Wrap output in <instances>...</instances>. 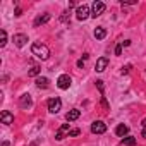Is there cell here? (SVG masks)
Masks as SVG:
<instances>
[{"instance_id":"1","label":"cell","mask_w":146,"mask_h":146,"mask_svg":"<svg viewBox=\"0 0 146 146\" xmlns=\"http://www.w3.org/2000/svg\"><path fill=\"white\" fill-rule=\"evenodd\" d=\"M31 53L40 60H46L50 57V48L43 43H33L31 45Z\"/></svg>"},{"instance_id":"2","label":"cell","mask_w":146,"mask_h":146,"mask_svg":"<svg viewBox=\"0 0 146 146\" xmlns=\"http://www.w3.org/2000/svg\"><path fill=\"white\" fill-rule=\"evenodd\" d=\"M105 9H107V5L103 2H100V0H96V2H93V5H91V16L93 17H100L105 12Z\"/></svg>"},{"instance_id":"3","label":"cell","mask_w":146,"mask_h":146,"mask_svg":"<svg viewBox=\"0 0 146 146\" xmlns=\"http://www.w3.org/2000/svg\"><path fill=\"white\" fill-rule=\"evenodd\" d=\"M90 16H91V12H90V7H88L86 4H83V5H79V7L76 9V17H78L79 21H86Z\"/></svg>"},{"instance_id":"4","label":"cell","mask_w":146,"mask_h":146,"mask_svg":"<svg viewBox=\"0 0 146 146\" xmlns=\"http://www.w3.org/2000/svg\"><path fill=\"white\" fill-rule=\"evenodd\" d=\"M60 108H62V100L60 98H50L48 100V112L50 113H58L60 112Z\"/></svg>"},{"instance_id":"5","label":"cell","mask_w":146,"mask_h":146,"mask_svg":"<svg viewBox=\"0 0 146 146\" xmlns=\"http://www.w3.org/2000/svg\"><path fill=\"white\" fill-rule=\"evenodd\" d=\"M70 84H72V79H70L69 74H62V76H58V79H57V86H58L60 90H69Z\"/></svg>"},{"instance_id":"6","label":"cell","mask_w":146,"mask_h":146,"mask_svg":"<svg viewBox=\"0 0 146 146\" xmlns=\"http://www.w3.org/2000/svg\"><path fill=\"white\" fill-rule=\"evenodd\" d=\"M91 132L93 134H105L107 132V124L103 120H95L91 124Z\"/></svg>"},{"instance_id":"7","label":"cell","mask_w":146,"mask_h":146,"mask_svg":"<svg viewBox=\"0 0 146 146\" xmlns=\"http://www.w3.org/2000/svg\"><path fill=\"white\" fill-rule=\"evenodd\" d=\"M12 41H14V45H16L17 48H23V46L28 43V36H26L24 33H17V35H14Z\"/></svg>"},{"instance_id":"8","label":"cell","mask_w":146,"mask_h":146,"mask_svg":"<svg viewBox=\"0 0 146 146\" xmlns=\"http://www.w3.org/2000/svg\"><path fill=\"white\" fill-rule=\"evenodd\" d=\"M0 120H2L4 125H11L14 122V115L9 110H2V113H0Z\"/></svg>"},{"instance_id":"9","label":"cell","mask_w":146,"mask_h":146,"mask_svg":"<svg viewBox=\"0 0 146 146\" xmlns=\"http://www.w3.org/2000/svg\"><path fill=\"white\" fill-rule=\"evenodd\" d=\"M50 21V14L48 12H45V14H40V16H36V19H35V28H40L41 24H46Z\"/></svg>"},{"instance_id":"10","label":"cell","mask_w":146,"mask_h":146,"mask_svg":"<svg viewBox=\"0 0 146 146\" xmlns=\"http://www.w3.org/2000/svg\"><path fill=\"white\" fill-rule=\"evenodd\" d=\"M107 67H108V58H107V57H100V58L96 60L95 70H96V72H103Z\"/></svg>"},{"instance_id":"11","label":"cell","mask_w":146,"mask_h":146,"mask_svg":"<svg viewBox=\"0 0 146 146\" xmlns=\"http://www.w3.org/2000/svg\"><path fill=\"white\" fill-rule=\"evenodd\" d=\"M31 103H33V100H31V95H28V93H24V95L19 98V107H21V108H29Z\"/></svg>"},{"instance_id":"12","label":"cell","mask_w":146,"mask_h":146,"mask_svg":"<svg viewBox=\"0 0 146 146\" xmlns=\"http://www.w3.org/2000/svg\"><path fill=\"white\" fill-rule=\"evenodd\" d=\"M79 115H81V110L72 108V110H69V112L65 113V119H67V122H72V120H78Z\"/></svg>"},{"instance_id":"13","label":"cell","mask_w":146,"mask_h":146,"mask_svg":"<svg viewBox=\"0 0 146 146\" xmlns=\"http://www.w3.org/2000/svg\"><path fill=\"white\" fill-rule=\"evenodd\" d=\"M69 131H70V129H69V124H64V125L55 132V139H57V141H62V139L65 137V132H69Z\"/></svg>"},{"instance_id":"14","label":"cell","mask_w":146,"mask_h":146,"mask_svg":"<svg viewBox=\"0 0 146 146\" xmlns=\"http://www.w3.org/2000/svg\"><path fill=\"white\" fill-rule=\"evenodd\" d=\"M127 132H129V127H127L125 124H119V125L115 127V134H117L119 137H125Z\"/></svg>"},{"instance_id":"15","label":"cell","mask_w":146,"mask_h":146,"mask_svg":"<svg viewBox=\"0 0 146 146\" xmlns=\"http://www.w3.org/2000/svg\"><path fill=\"white\" fill-rule=\"evenodd\" d=\"M48 84H50V81H48V78H36V86L38 88H41V90H45V88H48Z\"/></svg>"},{"instance_id":"16","label":"cell","mask_w":146,"mask_h":146,"mask_svg":"<svg viewBox=\"0 0 146 146\" xmlns=\"http://www.w3.org/2000/svg\"><path fill=\"white\" fill-rule=\"evenodd\" d=\"M105 36H107V29H105V28L100 26V28L95 29V38H96V40H103Z\"/></svg>"},{"instance_id":"17","label":"cell","mask_w":146,"mask_h":146,"mask_svg":"<svg viewBox=\"0 0 146 146\" xmlns=\"http://www.w3.org/2000/svg\"><path fill=\"white\" fill-rule=\"evenodd\" d=\"M122 144H125V146H136V137L125 136V137H122Z\"/></svg>"},{"instance_id":"18","label":"cell","mask_w":146,"mask_h":146,"mask_svg":"<svg viewBox=\"0 0 146 146\" xmlns=\"http://www.w3.org/2000/svg\"><path fill=\"white\" fill-rule=\"evenodd\" d=\"M40 70H41V69H40V65H33V67L28 70V76H29V78H36V76L40 74Z\"/></svg>"},{"instance_id":"19","label":"cell","mask_w":146,"mask_h":146,"mask_svg":"<svg viewBox=\"0 0 146 146\" xmlns=\"http://www.w3.org/2000/svg\"><path fill=\"white\" fill-rule=\"evenodd\" d=\"M5 43H7V31L5 29H2V31H0V46H5Z\"/></svg>"},{"instance_id":"20","label":"cell","mask_w":146,"mask_h":146,"mask_svg":"<svg viewBox=\"0 0 146 146\" xmlns=\"http://www.w3.org/2000/svg\"><path fill=\"white\" fill-rule=\"evenodd\" d=\"M96 88L100 90V95H102V96H105V86H103V81H102V79H98V81H96Z\"/></svg>"},{"instance_id":"21","label":"cell","mask_w":146,"mask_h":146,"mask_svg":"<svg viewBox=\"0 0 146 146\" xmlns=\"http://www.w3.org/2000/svg\"><path fill=\"white\" fill-rule=\"evenodd\" d=\"M102 107H103L105 110H110V105H108V102H107L105 96H102Z\"/></svg>"},{"instance_id":"22","label":"cell","mask_w":146,"mask_h":146,"mask_svg":"<svg viewBox=\"0 0 146 146\" xmlns=\"http://www.w3.org/2000/svg\"><path fill=\"white\" fill-rule=\"evenodd\" d=\"M79 132H81L79 129H70V131H69V136H70V137H76V136H79Z\"/></svg>"},{"instance_id":"23","label":"cell","mask_w":146,"mask_h":146,"mask_svg":"<svg viewBox=\"0 0 146 146\" xmlns=\"http://www.w3.org/2000/svg\"><path fill=\"white\" fill-rule=\"evenodd\" d=\"M122 46H124V45H122V41H120V43L115 46V55H122Z\"/></svg>"},{"instance_id":"24","label":"cell","mask_w":146,"mask_h":146,"mask_svg":"<svg viewBox=\"0 0 146 146\" xmlns=\"http://www.w3.org/2000/svg\"><path fill=\"white\" fill-rule=\"evenodd\" d=\"M67 14H69L67 11H65V12L62 14V17H60V21H62V23H67V21H69V16H67Z\"/></svg>"},{"instance_id":"25","label":"cell","mask_w":146,"mask_h":146,"mask_svg":"<svg viewBox=\"0 0 146 146\" xmlns=\"http://www.w3.org/2000/svg\"><path fill=\"white\" fill-rule=\"evenodd\" d=\"M129 69H131V65H125V67H122L120 74H127V72H129Z\"/></svg>"},{"instance_id":"26","label":"cell","mask_w":146,"mask_h":146,"mask_svg":"<svg viewBox=\"0 0 146 146\" xmlns=\"http://www.w3.org/2000/svg\"><path fill=\"white\" fill-rule=\"evenodd\" d=\"M14 16H16V17H19V16H23V11H21V9L17 7V9L14 11Z\"/></svg>"},{"instance_id":"27","label":"cell","mask_w":146,"mask_h":146,"mask_svg":"<svg viewBox=\"0 0 146 146\" xmlns=\"http://www.w3.org/2000/svg\"><path fill=\"white\" fill-rule=\"evenodd\" d=\"M78 67H84V60H83V58L78 60Z\"/></svg>"},{"instance_id":"28","label":"cell","mask_w":146,"mask_h":146,"mask_svg":"<svg viewBox=\"0 0 146 146\" xmlns=\"http://www.w3.org/2000/svg\"><path fill=\"white\" fill-rule=\"evenodd\" d=\"M122 45H124V46H129V45H131V40H125V41H122Z\"/></svg>"},{"instance_id":"29","label":"cell","mask_w":146,"mask_h":146,"mask_svg":"<svg viewBox=\"0 0 146 146\" xmlns=\"http://www.w3.org/2000/svg\"><path fill=\"white\" fill-rule=\"evenodd\" d=\"M2 146H11V143H9V141H4V143H2Z\"/></svg>"},{"instance_id":"30","label":"cell","mask_w":146,"mask_h":146,"mask_svg":"<svg viewBox=\"0 0 146 146\" xmlns=\"http://www.w3.org/2000/svg\"><path fill=\"white\" fill-rule=\"evenodd\" d=\"M143 137H146V129H144V131H143Z\"/></svg>"}]
</instances>
